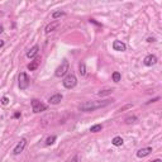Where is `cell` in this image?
Returning a JSON list of instances; mask_svg holds the SVG:
<instances>
[{
	"label": "cell",
	"instance_id": "16",
	"mask_svg": "<svg viewBox=\"0 0 162 162\" xmlns=\"http://www.w3.org/2000/svg\"><path fill=\"white\" fill-rule=\"evenodd\" d=\"M112 93H113V89H105V90H100L98 93V95L99 96H106V95H110Z\"/></svg>",
	"mask_w": 162,
	"mask_h": 162
},
{
	"label": "cell",
	"instance_id": "31",
	"mask_svg": "<svg viewBox=\"0 0 162 162\" xmlns=\"http://www.w3.org/2000/svg\"><path fill=\"white\" fill-rule=\"evenodd\" d=\"M0 15H3V12H0Z\"/></svg>",
	"mask_w": 162,
	"mask_h": 162
},
{
	"label": "cell",
	"instance_id": "6",
	"mask_svg": "<svg viewBox=\"0 0 162 162\" xmlns=\"http://www.w3.org/2000/svg\"><path fill=\"white\" fill-rule=\"evenodd\" d=\"M25 146H27V139H25V138H22L20 141L18 142V144L14 147V150H13V153H14L15 156H17V155H20L22 152L24 151Z\"/></svg>",
	"mask_w": 162,
	"mask_h": 162
},
{
	"label": "cell",
	"instance_id": "25",
	"mask_svg": "<svg viewBox=\"0 0 162 162\" xmlns=\"http://www.w3.org/2000/svg\"><path fill=\"white\" fill-rule=\"evenodd\" d=\"M68 162H77V156H74V157H72Z\"/></svg>",
	"mask_w": 162,
	"mask_h": 162
},
{
	"label": "cell",
	"instance_id": "20",
	"mask_svg": "<svg viewBox=\"0 0 162 162\" xmlns=\"http://www.w3.org/2000/svg\"><path fill=\"white\" fill-rule=\"evenodd\" d=\"M55 142H56V136H51V137H48L46 139V144L47 146H52Z\"/></svg>",
	"mask_w": 162,
	"mask_h": 162
},
{
	"label": "cell",
	"instance_id": "3",
	"mask_svg": "<svg viewBox=\"0 0 162 162\" xmlns=\"http://www.w3.org/2000/svg\"><path fill=\"white\" fill-rule=\"evenodd\" d=\"M62 84L66 89H72V87L76 86V84H77V79H76V76L74 74H68L65 79H63Z\"/></svg>",
	"mask_w": 162,
	"mask_h": 162
},
{
	"label": "cell",
	"instance_id": "9",
	"mask_svg": "<svg viewBox=\"0 0 162 162\" xmlns=\"http://www.w3.org/2000/svg\"><path fill=\"white\" fill-rule=\"evenodd\" d=\"M113 48H114V51H118V52H124V51L127 49V46H125V43L122 42V41H114Z\"/></svg>",
	"mask_w": 162,
	"mask_h": 162
},
{
	"label": "cell",
	"instance_id": "15",
	"mask_svg": "<svg viewBox=\"0 0 162 162\" xmlns=\"http://www.w3.org/2000/svg\"><path fill=\"white\" fill-rule=\"evenodd\" d=\"M79 72H80L81 76L86 75V65H85V62H80V65H79Z\"/></svg>",
	"mask_w": 162,
	"mask_h": 162
},
{
	"label": "cell",
	"instance_id": "27",
	"mask_svg": "<svg viewBox=\"0 0 162 162\" xmlns=\"http://www.w3.org/2000/svg\"><path fill=\"white\" fill-rule=\"evenodd\" d=\"M147 42H148V43H152V42H155V38H148V39H147Z\"/></svg>",
	"mask_w": 162,
	"mask_h": 162
},
{
	"label": "cell",
	"instance_id": "1",
	"mask_svg": "<svg viewBox=\"0 0 162 162\" xmlns=\"http://www.w3.org/2000/svg\"><path fill=\"white\" fill-rule=\"evenodd\" d=\"M113 100L110 99H106V100H101V101H86V103L81 104L80 106V110H82V112H94V110L96 109H100V108H104V106H108L110 103H112Z\"/></svg>",
	"mask_w": 162,
	"mask_h": 162
},
{
	"label": "cell",
	"instance_id": "14",
	"mask_svg": "<svg viewBox=\"0 0 162 162\" xmlns=\"http://www.w3.org/2000/svg\"><path fill=\"white\" fill-rule=\"evenodd\" d=\"M123 143H124V141H123L122 137H119V136H117V137L113 138L112 141V144L115 146V147H120V146H123Z\"/></svg>",
	"mask_w": 162,
	"mask_h": 162
},
{
	"label": "cell",
	"instance_id": "29",
	"mask_svg": "<svg viewBox=\"0 0 162 162\" xmlns=\"http://www.w3.org/2000/svg\"><path fill=\"white\" fill-rule=\"evenodd\" d=\"M3 32H4V28H3V25H0V34H1Z\"/></svg>",
	"mask_w": 162,
	"mask_h": 162
},
{
	"label": "cell",
	"instance_id": "12",
	"mask_svg": "<svg viewBox=\"0 0 162 162\" xmlns=\"http://www.w3.org/2000/svg\"><path fill=\"white\" fill-rule=\"evenodd\" d=\"M39 63H41V60L38 58V57H36V58H34L33 61H31V63L28 65V70H29V71H34V70L38 68Z\"/></svg>",
	"mask_w": 162,
	"mask_h": 162
},
{
	"label": "cell",
	"instance_id": "22",
	"mask_svg": "<svg viewBox=\"0 0 162 162\" xmlns=\"http://www.w3.org/2000/svg\"><path fill=\"white\" fill-rule=\"evenodd\" d=\"M8 103H9V98L8 96H4L1 99V104H3V105H8Z\"/></svg>",
	"mask_w": 162,
	"mask_h": 162
},
{
	"label": "cell",
	"instance_id": "24",
	"mask_svg": "<svg viewBox=\"0 0 162 162\" xmlns=\"http://www.w3.org/2000/svg\"><path fill=\"white\" fill-rule=\"evenodd\" d=\"M157 100H160V98H155V99H152V100H150V101H148V103L147 104H151V103H155V101H157Z\"/></svg>",
	"mask_w": 162,
	"mask_h": 162
},
{
	"label": "cell",
	"instance_id": "10",
	"mask_svg": "<svg viewBox=\"0 0 162 162\" xmlns=\"http://www.w3.org/2000/svg\"><path fill=\"white\" fill-rule=\"evenodd\" d=\"M152 152V147H144V148H141V150H138L137 152V157L138 158H143L146 156H148Z\"/></svg>",
	"mask_w": 162,
	"mask_h": 162
},
{
	"label": "cell",
	"instance_id": "18",
	"mask_svg": "<svg viewBox=\"0 0 162 162\" xmlns=\"http://www.w3.org/2000/svg\"><path fill=\"white\" fill-rule=\"evenodd\" d=\"M65 15H66V13H65V12H61V10H58V12H53V13H52V18H53V19L65 17Z\"/></svg>",
	"mask_w": 162,
	"mask_h": 162
},
{
	"label": "cell",
	"instance_id": "26",
	"mask_svg": "<svg viewBox=\"0 0 162 162\" xmlns=\"http://www.w3.org/2000/svg\"><path fill=\"white\" fill-rule=\"evenodd\" d=\"M13 117H14V118H20V113H19V112H18V113H15Z\"/></svg>",
	"mask_w": 162,
	"mask_h": 162
},
{
	"label": "cell",
	"instance_id": "2",
	"mask_svg": "<svg viewBox=\"0 0 162 162\" xmlns=\"http://www.w3.org/2000/svg\"><path fill=\"white\" fill-rule=\"evenodd\" d=\"M70 70V63L67 60H63L62 63L58 66V67L56 68L55 71V76L56 77H62V76H65L66 74H67V71Z\"/></svg>",
	"mask_w": 162,
	"mask_h": 162
},
{
	"label": "cell",
	"instance_id": "13",
	"mask_svg": "<svg viewBox=\"0 0 162 162\" xmlns=\"http://www.w3.org/2000/svg\"><path fill=\"white\" fill-rule=\"evenodd\" d=\"M38 49H39V47H38L37 44H36V46H33V47H32V48L27 52V57H28V58H33V57H36V56L38 55Z\"/></svg>",
	"mask_w": 162,
	"mask_h": 162
},
{
	"label": "cell",
	"instance_id": "23",
	"mask_svg": "<svg viewBox=\"0 0 162 162\" xmlns=\"http://www.w3.org/2000/svg\"><path fill=\"white\" fill-rule=\"evenodd\" d=\"M131 108H133V105H132V104H128V105H125V106L120 108V109L118 110V112H123V110H125V109H131Z\"/></svg>",
	"mask_w": 162,
	"mask_h": 162
},
{
	"label": "cell",
	"instance_id": "28",
	"mask_svg": "<svg viewBox=\"0 0 162 162\" xmlns=\"http://www.w3.org/2000/svg\"><path fill=\"white\" fill-rule=\"evenodd\" d=\"M4 43H5V42H4V41H1V39H0V48H1V47H3V46H4Z\"/></svg>",
	"mask_w": 162,
	"mask_h": 162
},
{
	"label": "cell",
	"instance_id": "8",
	"mask_svg": "<svg viewBox=\"0 0 162 162\" xmlns=\"http://www.w3.org/2000/svg\"><path fill=\"white\" fill-rule=\"evenodd\" d=\"M143 63H144L146 66H153V65H156V63H157V57L155 56V55L146 56L144 60H143Z\"/></svg>",
	"mask_w": 162,
	"mask_h": 162
},
{
	"label": "cell",
	"instance_id": "17",
	"mask_svg": "<svg viewBox=\"0 0 162 162\" xmlns=\"http://www.w3.org/2000/svg\"><path fill=\"white\" fill-rule=\"evenodd\" d=\"M101 129H103V125L101 124H95L90 128V132L91 133H98V132H101Z\"/></svg>",
	"mask_w": 162,
	"mask_h": 162
},
{
	"label": "cell",
	"instance_id": "5",
	"mask_svg": "<svg viewBox=\"0 0 162 162\" xmlns=\"http://www.w3.org/2000/svg\"><path fill=\"white\" fill-rule=\"evenodd\" d=\"M18 81H19V89L20 90H25L29 86V77L25 72H20L18 76Z\"/></svg>",
	"mask_w": 162,
	"mask_h": 162
},
{
	"label": "cell",
	"instance_id": "7",
	"mask_svg": "<svg viewBox=\"0 0 162 162\" xmlns=\"http://www.w3.org/2000/svg\"><path fill=\"white\" fill-rule=\"evenodd\" d=\"M63 99V96H62V94H60V93H57V94H53L52 96L48 99V103L49 104H52V105H57V104H60L62 101Z\"/></svg>",
	"mask_w": 162,
	"mask_h": 162
},
{
	"label": "cell",
	"instance_id": "30",
	"mask_svg": "<svg viewBox=\"0 0 162 162\" xmlns=\"http://www.w3.org/2000/svg\"><path fill=\"white\" fill-rule=\"evenodd\" d=\"M150 162H161L160 158H156V160H153V161H150Z\"/></svg>",
	"mask_w": 162,
	"mask_h": 162
},
{
	"label": "cell",
	"instance_id": "4",
	"mask_svg": "<svg viewBox=\"0 0 162 162\" xmlns=\"http://www.w3.org/2000/svg\"><path fill=\"white\" fill-rule=\"evenodd\" d=\"M31 105H32V110L33 113H42V112H46L47 110V105L43 103H41L39 100L37 99H33L31 101Z\"/></svg>",
	"mask_w": 162,
	"mask_h": 162
},
{
	"label": "cell",
	"instance_id": "19",
	"mask_svg": "<svg viewBox=\"0 0 162 162\" xmlns=\"http://www.w3.org/2000/svg\"><path fill=\"white\" fill-rule=\"evenodd\" d=\"M136 120H137V117H136V115H132V117H128V118H125L124 122H125V124H132V123H134Z\"/></svg>",
	"mask_w": 162,
	"mask_h": 162
},
{
	"label": "cell",
	"instance_id": "21",
	"mask_svg": "<svg viewBox=\"0 0 162 162\" xmlns=\"http://www.w3.org/2000/svg\"><path fill=\"white\" fill-rule=\"evenodd\" d=\"M120 79H122V75H120L119 72H114L113 74V81L114 82H119Z\"/></svg>",
	"mask_w": 162,
	"mask_h": 162
},
{
	"label": "cell",
	"instance_id": "11",
	"mask_svg": "<svg viewBox=\"0 0 162 162\" xmlns=\"http://www.w3.org/2000/svg\"><path fill=\"white\" fill-rule=\"evenodd\" d=\"M58 25H60V20H55V22H52V23H49V24L46 27V33L48 34V33H52V32H55L57 28H58Z\"/></svg>",
	"mask_w": 162,
	"mask_h": 162
}]
</instances>
